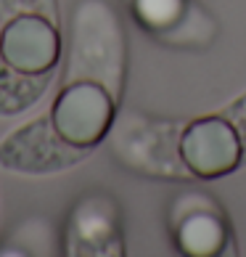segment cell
Here are the masks:
<instances>
[{
  "mask_svg": "<svg viewBox=\"0 0 246 257\" xmlns=\"http://www.w3.org/2000/svg\"><path fill=\"white\" fill-rule=\"evenodd\" d=\"M82 154L85 149L69 144L56 130L53 119L43 117L6 138L0 146V165L24 175H48L77 165Z\"/></svg>",
  "mask_w": 246,
  "mask_h": 257,
  "instance_id": "obj_1",
  "label": "cell"
},
{
  "mask_svg": "<svg viewBox=\"0 0 246 257\" xmlns=\"http://www.w3.org/2000/svg\"><path fill=\"white\" fill-rule=\"evenodd\" d=\"M180 159L198 178H220L243 162V144L228 117H198L180 136Z\"/></svg>",
  "mask_w": 246,
  "mask_h": 257,
  "instance_id": "obj_2",
  "label": "cell"
},
{
  "mask_svg": "<svg viewBox=\"0 0 246 257\" xmlns=\"http://www.w3.org/2000/svg\"><path fill=\"white\" fill-rule=\"evenodd\" d=\"M56 130L80 149H90L109 133L114 119V101L98 82H72L53 103Z\"/></svg>",
  "mask_w": 246,
  "mask_h": 257,
  "instance_id": "obj_3",
  "label": "cell"
},
{
  "mask_svg": "<svg viewBox=\"0 0 246 257\" xmlns=\"http://www.w3.org/2000/svg\"><path fill=\"white\" fill-rule=\"evenodd\" d=\"M59 53V32L40 14H16L0 35V59L22 72H51Z\"/></svg>",
  "mask_w": 246,
  "mask_h": 257,
  "instance_id": "obj_4",
  "label": "cell"
},
{
  "mask_svg": "<svg viewBox=\"0 0 246 257\" xmlns=\"http://www.w3.org/2000/svg\"><path fill=\"white\" fill-rule=\"evenodd\" d=\"M69 244H74V252L85 254L119 252L117 217L111 212V204L103 199H88L74 209L69 223Z\"/></svg>",
  "mask_w": 246,
  "mask_h": 257,
  "instance_id": "obj_5",
  "label": "cell"
},
{
  "mask_svg": "<svg viewBox=\"0 0 246 257\" xmlns=\"http://www.w3.org/2000/svg\"><path fill=\"white\" fill-rule=\"evenodd\" d=\"M175 239L185 254L209 257L222 252L225 239H228V228H225V220L217 215L212 204L204 207L196 204L193 209L183 212L180 220L175 223Z\"/></svg>",
  "mask_w": 246,
  "mask_h": 257,
  "instance_id": "obj_6",
  "label": "cell"
},
{
  "mask_svg": "<svg viewBox=\"0 0 246 257\" xmlns=\"http://www.w3.org/2000/svg\"><path fill=\"white\" fill-rule=\"evenodd\" d=\"M51 72H22L0 59V114L30 109L51 85Z\"/></svg>",
  "mask_w": 246,
  "mask_h": 257,
  "instance_id": "obj_7",
  "label": "cell"
},
{
  "mask_svg": "<svg viewBox=\"0 0 246 257\" xmlns=\"http://www.w3.org/2000/svg\"><path fill=\"white\" fill-rule=\"evenodd\" d=\"M132 11L148 32H167L180 24L185 0H132Z\"/></svg>",
  "mask_w": 246,
  "mask_h": 257,
  "instance_id": "obj_8",
  "label": "cell"
},
{
  "mask_svg": "<svg viewBox=\"0 0 246 257\" xmlns=\"http://www.w3.org/2000/svg\"><path fill=\"white\" fill-rule=\"evenodd\" d=\"M6 14H48L53 16V0H0Z\"/></svg>",
  "mask_w": 246,
  "mask_h": 257,
  "instance_id": "obj_9",
  "label": "cell"
},
{
  "mask_svg": "<svg viewBox=\"0 0 246 257\" xmlns=\"http://www.w3.org/2000/svg\"><path fill=\"white\" fill-rule=\"evenodd\" d=\"M228 119L233 122V127H235V133H238V138L243 144V162H246V96H241L238 101L230 103Z\"/></svg>",
  "mask_w": 246,
  "mask_h": 257,
  "instance_id": "obj_10",
  "label": "cell"
}]
</instances>
